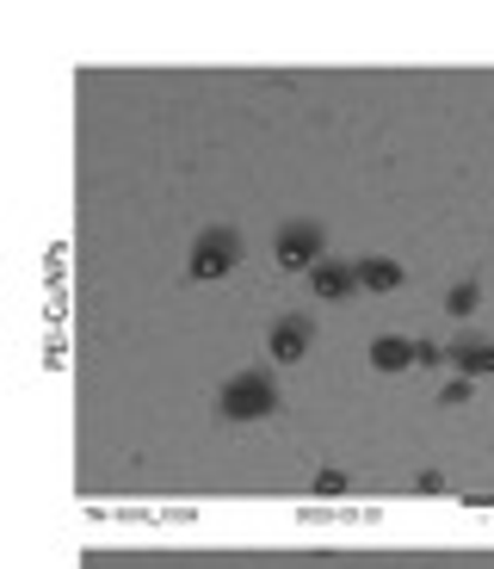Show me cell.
Instances as JSON below:
<instances>
[{"mask_svg":"<svg viewBox=\"0 0 494 569\" xmlns=\"http://www.w3.org/2000/svg\"><path fill=\"white\" fill-rule=\"evenodd\" d=\"M229 267H235V236H229V229L198 236V248H192V272H198V279H223Z\"/></svg>","mask_w":494,"mask_h":569,"instance_id":"obj_1","label":"cell"},{"mask_svg":"<svg viewBox=\"0 0 494 569\" xmlns=\"http://www.w3.org/2000/svg\"><path fill=\"white\" fill-rule=\"evenodd\" d=\"M279 260H284V267H303V272H315V267H322V229H279Z\"/></svg>","mask_w":494,"mask_h":569,"instance_id":"obj_2","label":"cell"},{"mask_svg":"<svg viewBox=\"0 0 494 569\" xmlns=\"http://www.w3.org/2000/svg\"><path fill=\"white\" fill-rule=\"evenodd\" d=\"M272 409V378H235V385L223 390V415H266Z\"/></svg>","mask_w":494,"mask_h":569,"instance_id":"obj_3","label":"cell"},{"mask_svg":"<svg viewBox=\"0 0 494 569\" xmlns=\"http://www.w3.org/2000/svg\"><path fill=\"white\" fill-rule=\"evenodd\" d=\"M310 316H284L279 328H272V359H279V366H296V359H303V347H310Z\"/></svg>","mask_w":494,"mask_h":569,"instance_id":"obj_4","label":"cell"},{"mask_svg":"<svg viewBox=\"0 0 494 569\" xmlns=\"http://www.w3.org/2000/svg\"><path fill=\"white\" fill-rule=\"evenodd\" d=\"M409 359H421V347H414V341H395V335H377V341H371V366L402 371Z\"/></svg>","mask_w":494,"mask_h":569,"instance_id":"obj_5","label":"cell"},{"mask_svg":"<svg viewBox=\"0 0 494 569\" xmlns=\"http://www.w3.org/2000/svg\"><path fill=\"white\" fill-rule=\"evenodd\" d=\"M310 279H315V291H322V298H346V291L359 284V267H327V260H322Z\"/></svg>","mask_w":494,"mask_h":569,"instance_id":"obj_6","label":"cell"},{"mask_svg":"<svg viewBox=\"0 0 494 569\" xmlns=\"http://www.w3.org/2000/svg\"><path fill=\"white\" fill-rule=\"evenodd\" d=\"M395 279H402V267H390V260H365L359 267V284H371V291H390Z\"/></svg>","mask_w":494,"mask_h":569,"instance_id":"obj_7","label":"cell"},{"mask_svg":"<svg viewBox=\"0 0 494 569\" xmlns=\"http://www.w3.org/2000/svg\"><path fill=\"white\" fill-rule=\"evenodd\" d=\"M452 359L470 371V378H476V371H494V347H457Z\"/></svg>","mask_w":494,"mask_h":569,"instance_id":"obj_8","label":"cell"},{"mask_svg":"<svg viewBox=\"0 0 494 569\" xmlns=\"http://www.w3.org/2000/svg\"><path fill=\"white\" fill-rule=\"evenodd\" d=\"M470 303H476V284H457V291H452V310H457V316H464V310H470Z\"/></svg>","mask_w":494,"mask_h":569,"instance_id":"obj_9","label":"cell"}]
</instances>
